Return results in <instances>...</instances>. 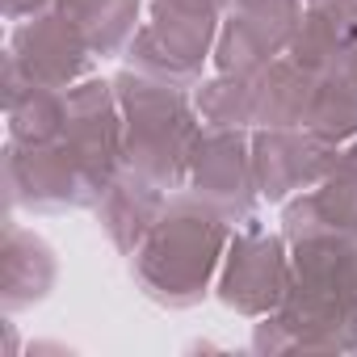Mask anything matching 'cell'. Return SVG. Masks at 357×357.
I'll return each mask as SVG.
<instances>
[{
    "label": "cell",
    "mask_w": 357,
    "mask_h": 357,
    "mask_svg": "<svg viewBox=\"0 0 357 357\" xmlns=\"http://www.w3.org/2000/svg\"><path fill=\"white\" fill-rule=\"evenodd\" d=\"M286 303L261 315L257 353H357V240L307 236L290 244Z\"/></svg>",
    "instance_id": "1"
},
{
    "label": "cell",
    "mask_w": 357,
    "mask_h": 357,
    "mask_svg": "<svg viewBox=\"0 0 357 357\" xmlns=\"http://www.w3.org/2000/svg\"><path fill=\"white\" fill-rule=\"evenodd\" d=\"M227 244H231V223L211 202H202L198 194H176L168 198L151 236L130 257V269L151 303L185 311L206 298Z\"/></svg>",
    "instance_id": "2"
},
{
    "label": "cell",
    "mask_w": 357,
    "mask_h": 357,
    "mask_svg": "<svg viewBox=\"0 0 357 357\" xmlns=\"http://www.w3.org/2000/svg\"><path fill=\"white\" fill-rule=\"evenodd\" d=\"M114 97L122 109V168L147 176L164 194L181 190L202 135L198 105H190L181 84L143 76L135 68L114 76Z\"/></svg>",
    "instance_id": "3"
},
{
    "label": "cell",
    "mask_w": 357,
    "mask_h": 357,
    "mask_svg": "<svg viewBox=\"0 0 357 357\" xmlns=\"http://www.w3.org/2000/svg\"><path fill=\"white\" fill-rule=\"evenodd\" d=\"M151 22L135 30L122 59L126 68L194 89L219 43V13L211 0H147Z\"/></svg>",
    "instance_id": "4"
},
{
    "label": "cell",
    "mask_w": 357,
    "mask_h": 357,
    "mask_svg": "<svg viewBox=\"0 0 357 357\" xmlns=\"http://www.w3.org/2000/svg\"><path fill=\"white\" fill-rule=\"evenodd\" d=\"M5 190L9 206L26 211H80L101 202V185L89 176V168L76 160V151L55 143H13L5 147Z\"/></svg>",
    "instance_id": "5"
},
{
    "label": "cell",
    "mask_w": 357,
    "mask_h": 357,
    "mask_svg": "<svg viewBox=\"0 0 357 357\" xmlns=\"http://www.w3.org/2000/svg\"><path fill=\"white\" fill-rule=\"evenodd\" d=\"M290 290V257H286V236H269V231H240L231 236L227 252H223V269H219V303L231 307L236 315L261 319L269 311H278L286 303Z\"/></svg>",
    "instance_id": "6"
},
{
    "label": "cell",
    "mask_w": 357,
    "mask_h": 357,
    "mask_svg": "<svg viewBox=\"0 0 357 357\" xmlns=\"http://www.w3.org/2000/svg\"><path fill=\"white\" fill-rule=\"evenodd\" d=\"M190 190L227 223H252L261 190L252 172V139L244 126H202L190 160Z\"/></svg>",
    "instance_id": "7"
},
{
    "label": "cell",
    "mask_w": 357,
    "mask_h": 357,
    "mask_svg": "<svg viewBox=\"0 0 357 357\" xmlns=\"http://www.w3.org/2000/svg\"><path fill=\"white\" fill-rule=\"evenodd\" d=\"M298 17L303 0H231L215 43V68L227 76H257L290 51Z\"/></svg>",
    "instance_id": "8"
},
{
    "label": "cell",
    "mask_w": 357,
    "mask_h": 357,
    "mask_svg": "<svg viewBox=\"0 0 357 357\" xmlns=\"http://www.w3.org/2000/svg\"><path fill=\"white\" fill-rule=\"evenodd\" d=\"M89 176L109 190L122 172V109L114 97V80H76L63 89V135H59Z\"/></svg>",
    "instance_id": "9"
},
{
    "label": "cell",
    "mask_w": 357,
    "mask_h": 357,
    "mask_svg": "<svg viewBox=\"0 0 357 357\" xmlns=\"http://www.w3.org/2000/svg\"><path fill=\"white\" fill-rule=\"evenodd\" d=\"M340 147L315 139L307 126L294 130H257L252 135V172L257 190L269 202H290L303 190H315L336 168Z\"/></svg>",
    "instance_id": "10"
},
{
    "label": "cell",
    "mask_w": 357,
    "mask_h": 357,
    "mask_svg": "<svg viewBox=\"0 0 357 357\" xmlns=\"http://www.w3.org/2000/svg\"><path fill=\"white\" fill-rule=\"evenodd\" d=\"M9 59L26 72V80L47 84V89H72L93 68V51H89L84 34L59 9L17 22V30L9 38Z\"/></svg>",
    "instance_id": "11"
},
{
    "label": "cell",
    "mask_w": 357,
    "mask_h": 357,
    "mask_svg": "<svg viewBox=\"0 0 357 357\" xmlns=\"http://www.w3.org/2000/svg\"><path fill=\"white\" fill-rule=\"evenodd\" d=\"M55 278H59L55 248L43 236H34L30 227L9 223L5 244H0V307L13 315V311L43 303L51 294Z\"/></svg>",
    "instance_id": "12"
},
{
    "label": "cell",
    "mask_w": 357,
    "mask_h": 357,
    "mask_svg": "<svg viewBox=\"0 0 357 357\" xmlns=\"http://www.w3.org/2000/svg\"><path fill=\"white\" fill-rule=\"evenodd\" d=\"M164 206H168V194L160 185H151L147 176H139L130 168H122L97 202V219H101L109 244L122 257H135L139 244L151 236L155 219L164 215Z\"/></svg>",
    "instance_id": "13"
},
{
    "label": "cell",
    "mask_w": 357,
    "mask_h": 357,
    "mask_svg": "<svg viewBox=\"0 0 357 357\" xmlns=\"http://www.w3.org/2000/svg\"><path fill=\"white\" fill-rule=\"evenodd\" d=\"M319 76L303 72L290 55L273 59L252 76V126L257 130H294L307 122Z\"/></svg>",
    "instance_id": "14"
},
{
    "label": "cell",
    "mask_w": 357,
    "mask_h": 357,
    "mask_svg": "<svg viewBox=\"0 0 357 357\" xmlns=\"http://www.w3.org/2000/svg\"><path fill=\"white\" fill-rule=\"evenodd\" d=\"M89 43L93 55H118L135 38L139 0H59L55 5Z\"/></svg>",
    "instance_id": "15"
},
{
    "label": "cell",
    "mask_w": 357,
    "mask_h": 357,
    "mask_svg": "<svg viewBox=\"0 0 357 357\" xmlns=\"http://www.w3.org/2000/svg\"><path fill=\"white\" fill-rule=\"evenodd\" d=\"M5 114L13 143H55L63 135V89L26 80L13 97H5Z\"/></svg>",
    "instance_id": "16"
},
{
    "label": "cell",
    "mask_w": 357,
    "mask_h": 357,
    "mask_svg": "<svg viewBox=\"0 0 357 357\" xmlns=\"http://www.w3.org/2000/svg\"><path fill=\"white\" fill-rule=\"evenodd\" d=\"M303 126H307L315 139H324V143H336V147L353 143V139H357V93H353L344 80L324 76L319 89H315V101H311V114H307Z\"/></svg>",
    "instance_id": "17"
},
{
    "label": "cell",
    "mask_w": 357,
    "mask_h": 357,
    "mask_svg": "<svg viewBox=\"0 0 357 357\" xmlns=\"http://www.w3.org/2000/svg\"><path fill=\"white\" fill-rule=\"evenodd\" d=\"M198 118L206 126H252V76H211L198 84Z\"/></svg>",
    "instance_id": "18"
},
{
    "label": "cell",
    "mask_w": 357,
    "mask_h": 357,
    "mask_svg": "<svg viewBox=\"0 0 357 357\" xmlns=\"http://www.w3.org/2000/svg\"><path fill=\"white\" fill-rule=\"evenodd\" d=\"M59 5V0H5V17L9 22H30V17H43Z\"/></svg>",
    "instance_id": "19"
},
{
    "label": "cell",
    "mask_w": 357,
    "mask_h": 357,
    "mask_svg": "<svg viewBox=\"0 0 357 357\" xmlns=\"http://www.w3.org/2000/svg\"><path fill=\"white\" fill-rule=\"evenodd\" d=\"M332 76H336V80H344V84H349V89L357 93V43H353L349 51H344V59L336 63V72H332Z\"/></svg>",
    "instance_id": "20"
},
{
    "label": "cell",
    "mask_w": 357,
    "mask_h": 357,
    "mask_svg": "<svg viewBox=\"0 0 357 357\" xmlns=\"http://www.w3.org/2000/svg\"><path fill=\"white\" fill-rule=\"evenodd\" d=\"M307 5H332V0H307Z\"/></svg>",
    "instance_id": "21"
}]
</instances>
